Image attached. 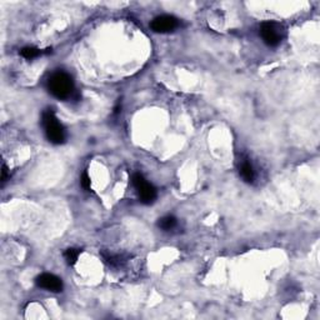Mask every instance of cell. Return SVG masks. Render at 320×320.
I'll return each mask as SVG.
<instances>
[{"label":"cell","instance_id":"cell-3","mask_svg":"<svg viewBox=\"0 0 320 320\" xmlns=\"http://www.w3.org/2000/svg\"><path fill=\"white\" fill-rule=\"evenodd\" d=\"M260 35L269 47H276L280 44L284 37L283 26L275 21H265L260 26Z\"/></svg>","mask_w":320,"mask_h":320},{"label":"cell","instance_id":"cell-1","mask_svg":"<svg viewBox=\"0 0 320 320\" xmlns=\"http://www.w3.org/2000/svg\"><path fill=\"white\" fill-rule=\"evenodd\" d=\"M48 89L55 98L66 99L74 91V83L70 75L64 72H58L48 80Z\"/></svg>","mask_w":320,"mask_h":320},{"label":"cell","instance_id":"cell-6","mask_svg":"<svg viewBox=\"0 0 320 320\" xmlns=\"http://www.w3.org/2000/svg\"><path fill=\"white\" fill-rule=\"evenodd\" d=\"M37 284L38 287L43 288V289H47L49 292L58 293L63 290V281H61L60 278L55 276L54 274L45 273L42 274L37 278Z\"/></svg>","mask_w":320,"mask_h":320},{"label":"cell","instance_id":"cell-8","mask_svg":"<svg viewBox=\"0 0 320 320\" xmlns=\"http://www.w3.org/2000/svg\"><path fill=\"white\" fill-rule=\"evenodd\" d=\"M176 225V219L171 215H166V217L161 218L158 222V227L163 230H171L173 228H175Z\"/></svg>","mask_w":320,"mask_h":320},{"label":"cell","instance_id":"cell-7","mask_svg":"<svg viewBox=\"0 0 320 320\" xmlns=\"http://www.w3.org/2000/svg\"><path fill=\"white\" fill-rule=\"evenodd\" d=\"M240 175L241 178H243L244 180H245L246 183H253L255 179V171H254V168H253L252 163L248 159H245L244 161H241L240 164Z\"/></svg>","mask_w":320,"mask_h":320},{"label":"cell","instance_id":"cell-4","mask_svg":"<svg viewBox=\"0 0 320 320\" xmlns=\"http://www.w3.org/2000/svg\"><path fill=\"white\" fill-rule=\"evenodd\" d=\"M133 185L138 190L139 198L144 204H152L157 199V189L152 184H149L141 174H134Z\"/></svg>","mask_w":320,"mask_h":320},{"label":"cell","instance_id":"cell-9","mask_svg":"<svg viewBox=\"0 0 320 320\" xmlns=\"http://www.w3.org/2000/svg\"><path fill=\"white\" fill-rule=\"evenodd\" d=\"M80 254V250L79 249H68L65 253H64V258H65V260L68 262V264H75L78 260V257H79Z\"/></svg>","mask_w":320,"mask_h":320},{"label":"cell","instance_id":"cell-10","mask_svg":"<svg viewBox=\"0 0 320 320\" xmlns=\"http://www.w3.org/2000/svg\"><path fill=\"white\" fill-rule=\"evenodd\" d=\"M40 50L37 49V48H33V47H26L24 48V49H21V56H24L25 59H34L37 58V56L40 55Z\"/></svg>","mask_w":320,"mask_h":320},{"label":"cell","instance_id":"cell-2","mask_svg":"<svg viewBox=\"0 0 320 320\" xmlns=\"http://www.w3.org/2000/svg\"><path fill=\"white\" fill-rule=\"evenodd\" d=\"M42 122L48 140L53 144H63L65 140V130L52 110L44 112Z\"/></svg>","mask_w":320,"mask_h":320},{"label":"cell","instance_id":"cell-12","mask_svg":"<svg viewBox=\"0 0 320 320\" xmlns=\"http://www.w3.org/2000/svg\"><path fill=\"white\" fill-rule=\"evenodd\" d=\"M8 178V168L5 164H3V169H2V183L7 182Z\"/></svg>","mask_w":320,"mask_h":320},{"label":"cell","instance_id":"cell-5","mask_svg":"<svg viewBox=\"0 0 320 320\" xmlns=\"http://www.w3.org/2000/svg\"><path fill=\"white\" fill-rule=\"evenodd\" d=\"M179 20L171 15H161V17L155 18L150 24V28L155 33H169L173 31L174 29L178 28Z\"/></svg>","mask_w":320,"mask_h":320},{"label":"cell","instance_id":"cell-11","mask_svg":"<svg viewBox=\"0 0 320 320\" xmlns=\"http://www.w3.org/2000/svg\"><path fill=\"white\" fill-rule=\"evenodd\" d=\"M82 187L87 190L90 189V176L88 175L87 171L82 175Z\"/></svg>","mask_w":320,"mask_h":320}]
</instances>
